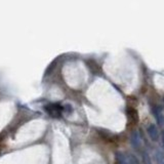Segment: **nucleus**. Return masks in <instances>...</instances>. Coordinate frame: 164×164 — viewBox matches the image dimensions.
<instances>
[{"instance_id": "obj_6", "label": "nucleus", "mask_w": 164, "mask_h": 164, "mask_svg": "<svg viewBox=\"0 0 164 164\" xmlns=\"http://www.w3.org/2000/svg\"><path fill=\"white\" fill-rule=\"evenodd\" d=\"M143 160H144V164H152L151 158H150V156L147 152L143 153Z\"/></svg>"}, {"instance_id": "obj_7", "label": "nucleus", "mask_w": 164, "mask_h": 164, "mask_svg": "<svg viewBox=\"0 0 164 164\" xmlns=\"http://www.w3.org/2000/svg\"><path fill=\"white\" fill-rule=\"evenodd\" d=\"M162 146H163V148H164V131L162 132Z\"/></svg>"}, {"instance_id": "obj_5", "label": "nucleus", "mask_w": 164, "mask_h": 164, "mask_svg": "<svg viewBox=\"0 0 164 164\" xmlns=\"http://www.w3.org/2000/svg\"><path fill=\"white\" fill-rule=\"evenodd\" d=\"M155 159L157 164H164V154L162 152L157 151L155 153Z\"/></svg>"}, {"instance_id": "obj_2", "label": "nucleus", "mask_w": 164, "mask_h": 164, "mask_svg": "<svg viewBox=\"0 0 164 164\" xmlns=\"http://www.w3.org/2000/svg\"><path fill=\"white\" fill-rule=\"evenodd\" d=\"M148 134L150 135V138H152V141H158V138H159V131H158V128L156 127L155 124L149 125V127H148Z\"/></svg>"}, {"instance_id": "obj_3", "label": "nucleus", "mask_w": 164, "mask_h": 164, "mask_svg": "<svg viewBox=\"0 0 164 164\" xmlns=\"http://www.w3.org/2000/svg\"><path fill=\"white\" fill-rule=\"evenodd\" d=\"M154 116L156 118L157 122H158V124L160 125V126H162L164 123V116L162 113V109L159 106H157L154 109Z\"/></svg>"}, {"instance_id": "obj_1", "label": "nucleus", "mask_w": 164, "mask_h": 164, "mask_svg": "<svg viewBox=\"0 0 164 164\" xmlns=\"http://www.w3.org/2000/svg\"><path fill=\"white\" fill-rule=\"evenodd\" d=\"M118 159H119L120 164H138V159L135 158L134 155H128V156H124L122 154L118 155Z\"/></svg>"}, {"instance_id": "obj_4", "label": "nucleus", "mask_w": 164, "mask_h": 164, "mask_svg": "<svg viewBox=\"0 0 164 164\" xmlns=\"http://www.w3.org/2000/svg\"><path fill=\"white\" fill-rule=\"evenodd\" d=\"M131 145L134 147H138L139 144H141V138H139V134H138V131H134V134H131Z\"/></svg>"}]
</instances>
